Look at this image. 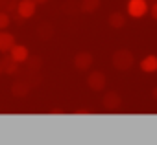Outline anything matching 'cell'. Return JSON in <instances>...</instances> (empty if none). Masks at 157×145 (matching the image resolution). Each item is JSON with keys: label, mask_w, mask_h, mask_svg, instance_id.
<instances>
[{"label": "cell", "mask_w": 157, "mask_h": 145, "mask_svg": "<svg viewBox=\"0 0 157 145\" xmlns=\"http://www.w3.org/2000/svg\"><path fill=\"white\" fill-rule=\"evenodd\" d=\"M72 62H74L76 70L85 72V70H89V68L93 66V62H94V57H93L89 51H80V53H76V55H74Z\"/></svg>", "instance_id": "obj_4"}, {"label": "cell", "mask_w": 157, "mask_h": 145, "mask_svg": "<svg viewBox=\"0 0 157 145\" xmlns=\"http://www.w3.org/2000/svg\"><path fill=\"white\" fill-rule=\"evenodd\" d=\"M33 2H35V4L39 6V4H44V2H48V0H33Z\"/></svg>", "instance_id": "obj_20"}, {"label": "cell", "mask_w": 157, "mask_h": 145, "mask_svg": "<svg viewBox=\"0 0 157 145\" xmlns=\"http://www.w3.org/2000/svg\"><path fill=\"white\" fill-rule=\"evenodd\" d=\"M150 15L153 20H157V2H151V8H150Z\"/></svg>", "instance_id": "obj_17"}, {"label": "cell", "mask_w": 157, "mask_h": 145, "mask_svg": "<svg viewBox=\"0 0 157 145\" xmlns=\"http://www.w3.org/2000/svg\"><path fill=\"white\" fill-rule=\"evenodd\" d=\"M0 76H2V66H0Z\"/></svg>", "instance_id": "obj_21"}, {"label": "cell", "mask_w": 157, "mask_h": 145, "mask_svg": "<svg viewBox=\"0 0 157 145\" xmlns=\"http://www.w3.org/2000/svg\"><path fill=\"white\" fill-rule=\"evenodd\" d=\"M148 13V2L146 0H129L128 2V15L133 19H140Z\"/></svg>", "instance_id": "obj_2"}, {"label": "cell", "mask_w": 157, "mask_h": 145, "mask_svg": "<svg viewBox=\"0 0 157 145\" xmlns=\"http://www.w3.org/2000/svg\"><path fill=\"white\" fill-rule=\"evenodd\" d=\"M135 64V57L129 50H117L113 53V66L120 72H126L129 70L131 66Z\"/></svg>", "instance_id": "obj_1"}, {"label": "cell", "mask_w": 157, "mask_h": 145, "mask_svg": "<svg viewBox=\"0 0 157 145\" xmlns=\"http://www.w3.org/2000/svg\"><path fill=\"white\" fill-rule=\"evenodd\" d=\"M13 44H15V37L4 30H0V53H10Z\"/></svg>", "instance_id": "obj_10"}, {"label": "cell", "mask_w": 157, "mask_h": 145, "mask_svg": "<svg viewBox=\"0 0 157 145\" xmlns=\"http://www.w3.org/2000/svg\"><path fill=\"white\" fill-rule=\"evenodd\" d=\"M87 85H89V88L91 90H94V92H102L104 88H105V85H107V77L102 74V72H91L89 74V77H87Z\"/></svg>", "instance_id": "obj_3"}, {"label": "cell", "mask_w": 157, "mask_h": 145, "mask_svg": "<svg viewBox=\"0 0 157 145\" xmlns=\"http://www.w3.org/2000/svg\"><path fill=\"white\" fill-rule=\"evenodd\" d=\"M100 8V0H82L80 2V9L83 13H94Z\"/></svg>", "instance_id": "obj_13"}, {"label": "cell", "mask_w": 157, "mask_h": 145, "mask_svg": "<svg viewBox=\"0 0 157 145\" xmlns=\"http://www.w3.org/2000/svg\"><path fill=\"white\" fill-rule=\"evenodd\" d=\"M140 70L146 72V74H153V72H157V57L155 55H148L140 61Z\"/></svg>", "instance_id": "obj_11"}, {"label": "cell", "mask_w": 157, "mask_h": 145, "mask_svg": "<svg viewBox=\"0 0 157 145\" xmlns=\"http://www.w3.org/2000/svg\"><path fill=\"white\" fill-rule=\"evenodd\" d=\"M10 55L21 64V62H26L28 61V57H30V51H28V48L26 46H22V44H13V48L10 50Z\"/></svg>", "instance_id": "obj_8"}, {"label": "cell", "mask_w": 157, "mask_h": 145, "mask_svg": "<svg viewBox=\"0 0 157 145\" xmlns=\"http://www.w3.org/2000/svg\"><path fill=\"white\" fill-rule=\"evenodd\" d=\"M35 9H37V4L33 2V0H21V2L17 4V13L24 19H30L35 15Z\"/></svg>", "instance_id": "obj_7"}, {"label": "cell", "mask_w": 157, "mask_h": 145, "mask_svg": "<svg viewBox=\"0 0 157 145\" xmlns=\"http://www.w3.org/2000/svg\"><path fill=\"white\" fill-rule=\"evenodd\" d=\"M30 85H28V81H24V79H17L13 85H11V94L15 96V97H26L28 94H30Z\"/></svg>", "instance_id": "obj_9"}, {"label": "cell", "mask_w": 157, "mask_h": 145, "mask_svg": "<svg viewBox=\"0 0 157 145\" xmlns=\"http://www.w3.org/2000/svg\"><path fill=\"white\" fill-rule=\"evenodd\" d=\"M102 105L107 112H117L120 107H122V97L117 94V92H107L102 99Z\"/></svg>", "instance_id": "obj_5"}, {"label": "cell", "mask_w": 157, "mask_h": 145, "mask_svg": "<svg viewBox=\"0 0 157 145\" xmlns=\"http://www.w3.org/2000/svg\"><path fill=\"white\" fill-rule=\"evenodd\" d=\"M153 2H157V0H153Z\"/></svg>", "instance_id": "obj_22"}, {"label": "cell", "mask_w": 157, "mask_h": 145, "mask_svg": "<svg viewBox=\"0 0 157 145\" xmlns=\"http://www.w3.org/2000/svg\"><path fill=\"white\" fill-rule=\"evenodd\" d=\"M10 24H11V17H10V13L0 11V30H6Z\"/></svg>", "instance_id": "obj_16"}, {"label": "cell", "mask_w": 157, "mask_h": 145, "mask_svg": "<svg viewBox=\"0 0 157 145\" xmlns=\"http://www.w3.org/2000/svg\"><path fill=\"white\" fill-rule=\"evenodd\" d=\"M151 97H153V99H157V87L151 90Z\"/></svg>", "instance_id": "obj_19"}, {"label": "cell", "mask_w": 157, "mask_h": 145, "mask_svg": "<svg viewBox=\"0 0 157 145\" xmlns=\"http://www.w3.org/2000/svg\"><path fill=\"white\" fill-rule=\"evenodd\" d=\"M37 35H39L43 41L52 39V35H54V28H52L50 24H41V26H39V30H37Z\"/></svg>", "instance_id": "obj_14"}, {"label": "cell", "mask_w": 157, "mask_h": 145, "mask_svg": "<svg viewBox=\"0 0 157 145\" xmlns=\"http://www.w3.org/2000/svg\"><path fill=\"white\" fill-rule=\"evenodd\" d=\"M0 66H2V74H8V76H15L17 72H19V62L10 53H2Z\"/></svg>", "instance_id": "obj_6"}, {"label": "cell", "mask_w": 157, "mask_h": 145, "mask_svg": "<svg viewBox=\"0 0 157 145\" xmlns=\"http://www.w3.org/2000/svg\"><path fill=\"white\" fill-rule=\"evenodd\" d=\"M41 57H28V70H33V72H39L41 70Z\"/></svg>", "instance_id": "obj_15"}, {"label": "cell", "mask_w": 157, "mask_h": 145, "mask_svg": "<svg viewBox=\"0 0 157 145\" xmlns=\"http://www.w3.org/2000/svg\"><path fill=\"white\" fill-rule=\"evenodd\" d=\"M74 114H76V116H93L91 110H76Z\"/></svg>", "instance_id": "obj_18"}, {"label": "cell", "mask_w": 157, "mask_h": 145, "mask_svg": "<svg viewBox=\"0 0 157 145\" xmlns=\"http://www.w3.org/2000/svg\"><path fill=\"white\" fill-rule=\"evenodd\" d=\"M109 26L115 28V30H120L126 26V17L122 13H111L109 15Z\"/></svg>", "instance_id": "obj_12"}]
</instances>
